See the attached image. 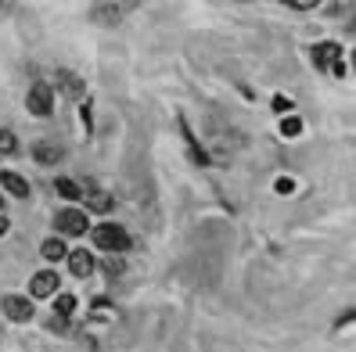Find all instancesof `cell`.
<instances>
[{
  "label": "cell",
  "mask_w": 356,
  "mask_h": 352,
  "mask_svg": "<svg viewBox=\"0 0 356 352\" xmlns=\"http://www.w3.org/2000/svg\"><path fill=\"white\" fill-rule=\"evenodd\" d=\"M54 313L58 316H72L76 313V295H58L54 298Z\"/></svg>",
  "instance_id": "obj_16"
},
{
  "label": "cell",
  "mask_w": 356,
  "mask_h": 352,
  "mask_svg": "<svg viewBox=\"0 0 356 352\" xmlns=\"http://www.w3.org/2000/svg\"><path fill=\"white\" fill-rule=\"evenodd\" d=\"M0 212H4V198H0Z\"/></svg>",
  "instance_id": "obj_24"
},
{
  "label": "cell",
  "mask_w": 356,
  "mask_h": 352,
  "mask_svg": "<svg viewBox=\"0 0 356 352\" xmlns=\"http://www.w3.org/2000/svg\"><path fill=\"white\" fill-rule=\"evenodd\" d=\"M25 108H29L36 119H47V116L54 111V90L47 87V83H32L29 94H25Z\"/></svg>",
  "instance_id": "obj_2"
},
{
  "label": "cell",
  "mask_w": 356,
  "mask_h": 352,
  "mask_svg": "<svg viewBox=\"0 0 356 352\" xmlns=\"http://www.w3.org/2000/svg\"><path fill=\"white\" fill-rule=\"evenodd\" d=\"M40 255H43L47 263H58V259H65V255H69V248H65V241H54V237H51V241H43Z\"/></svg>",
  "instance_id": "obj_13"
},
{
  "label": "cell",
  "mask_w": 356,
  "mask_h": 352,
  "mask_svg": "<svg viewBox=\"0 0 356 352\" xmlns=\"http://www.w3.org/2000/svg\"><path fill=\"white\" fill-rule=\"evenodd\" d=\"M54 190H58L61 198H69V201L79 198V184L72 180V176H58V180H54Z\"/></svg>",
  "instance_id": "obj_14"
},
{
  "label": "cell",
  "mask_w": 356,
  "mask_h": 352,
  "mask_svg": "<svg viewBox=\"0 0 356 352\" xmlns=\"http://www.w3.org/2000/svg\"><path fill=\"white\" fill-rule=\"evenodd\" d=\"M79 198L87 201L90 212H112V195H108L101 184H94V180H83V187H79Z\"/></svg>",
  "instance_id": "obj_4"
},
{
  "label": "cell",
  "mask_w": 356,
  "mask_h": 352,
  "mask_svg": "<svg viewBox=\"0 0 356 352\" xmlns=\"http://www.w3.org/2000/svg\"><path fill=\"white\" fill-rule=\"evenodd\" d=\"M32 158H36L40 166H54V162H61V148L58 144H47V140H36L32 144Z\"/></svg>",
  "instance_id": "obj_10"
},
{
  "label": "cell",
  "mask_w": 356,
  "mask_h": 352,
  "mask_svg": "<svg viewBox=\"0 0 356 352\" xmlns=\"http://www.w3.org/2000/svg\"><path fill=\"white\" fill-rule=\"evenodd\" d=\"M126 8H129V4H94V8H90V19L101 22V25H116V22L123 19Z\"/></svg>",
  "instance_id": "obj_8"
},
{
  "label": "cell",
  "mask_w": 356,
  "mask_h": 352,
  "mask_svg": "<svg viewBox=\"0 0 356 352\" xmlns=\"http://www.w3.org/2000/svg\"><path fill=\"white\" fill-rule=\"evenodd\" d=\"M58 284H61V280H58L54 270H43V274H36V277L29 280V295H32V298H54Z\"/></svg>",
  "instance_id": "obj_5"
},
{
  "label": "cell",
  "mask_w": 356,
  "mask_h": 352,
  "mask_svg": "<svg viewBox=\"0 0 356 352\" xmlns=\"http://www.w3.org/2000/svg\"><path fill=\"white\" fill-rule=\"evenodd\" d=\"M101 270H105V277L112 280V277H123V270H126V266H123V259H116V255H108V259L101 263Z\"/></svg>",
  "instance_id": "obj_18"
},
{
  "label": "cell",
  "mask_w": 356,
  "mask_h": 352,
  "mask_svg": "<svg viewBox=\"0 0 356 352\" xmlns=\"http://www.w3.org/2000/svg\"><path fill=\"white\" fill-rule=\"evenodd\" d=\"M65 259H69V270H72L76 277H90V274H94V255H90V252L79 248V252H69Z\"/></svg>",
  "instance_id": "obj_9"
},
{
  "label": "cell",
  "mask_w": 356,
  "mask_h": 352,
  "mask_svg": "<svg viewBox=\"0 0 356 352\" xmlns=\"http://www.w3.org/2000/svg\"><path fill=\"white\" fill-rule=\"evenodd\" d=\"M58 87L69 94V98H83V79H79L72 69H58Z\"/></svg>",
  "instance_id": "obj_11"
},
{
  "label": "cell",
  "mask_w": 356,
  "mask_h": 352,
  "mask_svg": "<svg viewBox=\"0 0 356 352\" xmlns=\"http://www.w3.org/2000/svg\"><path fill=\"white\" fill-rule=\"evenodd\" d=\"M4 313H8V320H14V324H29L32 320V302L25 295H8L4 298Z\"/></svg>",
  "instance_id": "obj_6"
},
{
  "label": "cell",
  "mask_w": 356,
  "mask_h": 352,
  "mask_svg": "<svg viewBox=\"0 0 356 352\" xmlns=\"http://www.w3.org/2000/svg\"><path fill=\"white\" fill-rule=\"evenodd\" d=\"M281 130H284V133H288V137H295V133H299V130H302V122H299V119H288V122H284V126H281Z\"/></svg>",
  "instance_id": "obj_20"
},
{
  "label": "cell",
  "mask_w": 356,
  "mask_h": 352,
  "mask_svg": "<svg viewBox=\"0 0 356 352\" xmlns=\"http://www.w3.org/2000/svg\"><path fill=\"white\" fill-rule=\"evenodd\" d=\"M94 245L112 255V252H126L134 241H129V234L119 227V223H101V227H94Z\"/></svg>",
  "instance_id": "obj_1"
},
{
  "label": "cell",
  "mask_w": 356,
  "mask_h": 352,
  "mask_svg": "<svg viewBox=\"0 0 356 352\" xmlns=\"http://www.w3.org/2000/svg\"><path fill=\"white\" fill-rule=\"evenodd\" d=\"M288 8H295V11H310L313 4H310V0H288Z\"/></svg>",
  "instance_id": "obj_21"
},
{
  "label": "cell",
  "mask_w": 356,
  "mask_h": 352,
  "mask_svg": "<svg viewBox=\"0 0 356 352\" xmlns=\"http://www.w3.org/2000/svg\"><path fill=\"white\" fill-rule=\"evenodd\" d=\"M90 316L94 320H112V316H116V306H108L105 298H97L94 306H90Z\"/></svg>",
  "instance_id": "obj_17"
},
{
  "label": "cell",
  "mask_w": 356,
  "mask_h": 352,
  "mask_svg": "<svg viewBox=\"0 0 356 352\" xmlns=\"http://www.w3.org/2000/svg\"><path fill=\"white\" fill-rule=\"evenodd\" d=\"M14 151H19V137L0 126V158H4V155H14Z\"/></svg>",
  "instance_id": "obj_15"
},
{
  "label": "cell",
  "mask_w": 356,
  "mask_h": 352,
  "mask_svg": "<svg viewBox=\"0 0 356 352\" xmlns=\"http://www.w3.org/2000/svg\"><path fill=\"white\" fill-rule=\"evenodd\" d=\"M54 230H58V234L83 237V234L90 230V219H87V212H79V209H65V212L54 216Z\"/></svg>",
  "instance_id": "obj_3"
},
{
  "label": "cell",
  "mask_w": 356,
  "mask_h": 352,
  "mask_svg": "<svg viewBox=\"0 0 356 352\" xmlns=\"http://www.w3.org/2000/svg\"><path fill=\"white\" fill-rule=\"evenodd\" d=\"M342 61V43H317L313 47V65L317 69H335Z\"/></svg>",
  "instance_id": "obj_7"
},
{
  "label": "cell",
  "mask_w": 356,
  "mask_h": 352,
  "mask_svg": "<svg viewBox=\"0 0 356 352\" xmlns=\"http://www.w3.org/2000/svg\"><path fill=\"white\" fill-rule=\"evenodd\" d=\"M273 108H278V111H288V108H291V101H288V98H278V101H273Z\"/></svg>",
  "instance_id": "obj_22"
},
{
  "label": "cell",
  "mask_w": 356,
  "mask_h": 352,
  "mask_svg": "<svg viewBox=\"0 0 356 352\" xmlns=\"http://www.w3.org/2000/svg\"><path fill=\"white\" fill-rule=\"evenodd\" d=\"M8 227H11V223H8V216H0V237L8 234Z\"/></svg>",
  "instance_id": "obj_23"
},
{
  "label": "cell",
  "mask_w": 356,
  "mask_h": 352,
  "mask_svg": "<svg viewBox=\"0 0 356 352\" xmlns=\"http://www.w3.org/2000/svg\"><path fill=\"white\" fill-rule=\"evenodd\" d=\"M47 327H51L54 334H69V316H58V313H51V320H47Z\"/></svg>",
  "instance_id": "obj_19"
},
{
  "label": "cell",
  "mask_w": 356,
  "mask_h": 352,
  "mask_svg": "<svg viewBox=\"0 0 356 352\" xmlns=\"http://www.w3.org/2000/svg\"><path fill=\"white\" fill-rule=\"evenodd\" d=\"M0 184H4V190H8V195H14V198H25L29 195V184L22 180L19 173H0Z\"/></svg>",
  "instance_id": "obj_12"
}]
</instances>
